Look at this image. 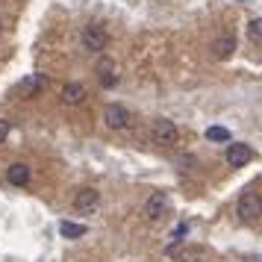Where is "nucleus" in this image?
I'll use <instances>...</instances> for the list:
<instances>
[{"instance_id": "obj_9", "label": "nucleus", "mask_w": 262, "mask_h": 262, "mask_svg": "<svg viewBox=\"0 0 262 262\" xmlns=\"http://www.w3.org/2000/svg\"><path fill=\"white\" fill-rule=\"evenodd\" d=\"M85 100V85L83 83H65L62 85V103L65 106H80Z\"/></svg>"}, {"instance_id": "obj_5", "label": "nucleus", "mask_w": 262, "mask_h": 262, "mask_svg": "<svg viewBox=\"0 0 262 262\" xmlns=\"http://www.w3.org/2000/svg\"><path fill=\"white\" fill-rule=\"evenodd\" d=\"M103 121H106L109 130H124L130 124V112H127V106H121V103H106L103 106Z\"/></svg>"}, {"instance_id": "obj_12", "label": "nucleus", "mask_w": 262, "mask_h": 262, "mask_svg": "<svg viewBox=\"0 0 262 262\" xmlns=\"http://www.w3.org/2000/svg\"><path fill=\"white\" fill-rule=\"evenodd\" d=\"M45 85H48V80H45L41 74H33V77H27L24 83L18 85V92H21V95H24V97H36L38 92L45 89Z\"/></svg>"}, {"instance_id": "obj_14", "label": "nucleus", "mask_w": 262, "mask_h": 262, "mask_svg": "<svg viewBox=\"0 0 262 262\" xmlns=\"http://www.w3.org/2000/svg\"><path fill=\"white\" fill-rule=\"evenodd\" d=\"M248 36H250V41L262 45V18H253V21L248 24Z\"/></svg>"}, {"instance_id": "obj_1", "label": "nucleus", "mask_w": 262, "mask_h": 262, "mask_svg": "<svg viewBox=\"0 0 262 262\" xmlns=\"http://www.w3.org/2000/svg\"><path fill=\"white\" fill-rule=\"evenodd\" d=\"M150 142L159 144V147H174L180 142V130L174 127V121L168 118H156L150 124Z\"/></svg>"}, {"instance_id": "obj_6", "label": "nucleus", "mask_w": 262, "mask_h": 262, "mask_svg": "<svg viewBox=\"0 0 262 262\" xmlns=\"http://www.w3.org/2000/svg\"><path fill=\"white\" fill-rule=\"evenodd\" d=\"M224 159H227V165H230V168H245L250 159H253V150H250L248 144L233 142V144H227Z\"/></svg>"}, {"instance_id": "obj_10", "label": "nucleus", "mask_w": 262, "mask_h": 262, "mask_svg": "<svg viewBox=\"0 0 262 262\" xmlns=\"http://www.w3.org/2000/svg\"><path fill=\"white\" fill-rule=\"evenodd\" d=\"M6 180H9L12 186H27V183H30V165L12 162V165L6 168Z\"/></svg>"}, {"instance_id": "obj_17", "label": "nucleus", "mask_w": 262, "mask_h": 262, "mask_svg": "<svg viewBox=\"0 0 262 262\" xmlns=\"http://www.w3.org/2000/svg\"><path fill=\"white\" fill-rule=\"evenodd\" d=\"M0 30H3V21H0Z\"/></svg>"}, {"instance_id": "obj_15", "label": "nucleus", "mask_w": 262, "mask_h": 262, "mask_svg": "<svg viewBox=\"0 0 262 262\" xmlns=\"http://www.w3.org/2000/svg\"><path fill=\"white\" fill-rule=\"evenodd\" d=\"M206 139H212V142H230V130L227 127H209Z\"/></svg>"}, {"instance_id": "obj_4", "label": "nucleus", "mask_w": 262, "mask_h": 262, "mask_svg": "<svg viewBox=\"0 0 262 262\" xmlns=\"http://www.w3.org/2000/svg\"><path fill=\"white\" fill-rule=\"evenodd\" d=\"M168 209H171L168 194L165 191H154V194L147 198V203H144V218H147V221H162L168 215Z\"/></svg>"}, {"instance_id": "obj_16", "label": "nucleus", "mask_w": 262, "mask_h": 262, "mask_svg": "<svg viewBox=\"0 0 262 262\" xmlns=\"http://www.w3.org/2000/svg\"><path fill=\"white\" fill-rule=\"evenodd\" d=\"M9 139V121H0V142Z\"/></svg>"}, {"instance_id": "obj_8", "label": "nucleus", "mask_w": 262, "mask_h": 262, "mask_svg": "<svg viewBox=\"0 0 262 262\" xmlns=\"http://www.w3.org/2000/svg\"><path fill=\"white\" fill-rule=\"evenodd\" d=\"M97 80H100L103 89H112V85L118 83V65L109 59V56H103V59L97 62Z\"/></svg>"}, {"instance_id": "obj_7", "label": "nucleus", "mask_w": 262, "mask_h": 262, "mask_svg": "<svg viewBox=\"0 0 262 262\" xmlns=\"http://www.w3.org/2000/svg\"><path fill=\"white\" fill-rule=\"evenodd\" d=\"M97 206H100V194L97 189H80L77 191V198H74V209L80 215H95Z\"/></svg>"}, {"instance_id": "obj_13", "label": "nucleus", "mask_w": 262, "mask_h": 262, "mask_svg": "<svg viewBox=\"0 0 262 262\" xmlns=\"http://www.w3.org/2000/svg\"><path fill=\"white\" fill-rule=\"evenodd\" d=\"M59 233L65 238H80L85 233V224H74V221H62L59 224Z\"/></svg>"}, {"instance_id": "obj_2", "label": "nucleus", "mask_w": 262, "mask_h": 262, "mask_svg": "<svg viewBox=\"0 0 262 262\" xmlns=\"http://www.w3.org/2000/svg\"><path fill=\"white\" fill-rule=\"evenodd\" d=\"M236 212H238V218H242L245 224H256V221L262 218V194L245 191V194L238 198V203H236Z\"/></svg>"}, {"instance_id": "obj_3", "label": "nucleus", "mask_w": 262, "mask_h": 262, "mask_svg": "<svg viewBox=\"0 0 262 262\" xmlns=\"http://www.w3.org/2000/svg\"><path fill=\"white\" fill-rule=\"evenodd\" d=\"M85 50H92V53H103L109 45V33L103 24H85L83 27V36H80Z\"/></svg>"}, {"instance_id": "obj_11", "label": "nucleus", "mask_w": 262, "mask_h": 262, "mask_svg": "<svg viewBox=\"0 0 262 262\" xmlns=\"http://www.w3.org/2000/svg\"><path fill=\"white\" fill-rule=\"evenodd\" d=\"M233 50H236V38H233V33H224V36L212 45L215 59H230V56H233Z\"/></svg>"}]
</instances>
